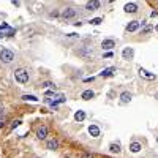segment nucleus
Returning <instances> with one entry per match:
<instances>
[{
	"instance_id": "nucleus-1",
	"label": "nucleus",
	"mask_w": 158,
	"mask_h": 158,
	"mask_svg": "<svg viewBox=\"0 0 158 158\" xmlns=\"http://www.w3.org/2000/svg\"><path fill=\"white\" fill-rule=\"evenodd\" d=\"M13 60H14V52L11 49H2L0 51V62H2V63L8 65Z\"/></svg>"
},
{
	"instance_id": "nucleus-2",
	"label": "nucleus",
	"mask_w": 158,
	"mask_h": 158,
	"mask_svg": "<svg viewBox=\"0 0 158 158\" xmlns=\"http://www.w3.org/2000/svg\"><path fill=\"white\" fill-rule=\"evenodd\" d=\"M14 79L19 84H25V82H29V73H27L24 68H18L14 71Z\"/></svg>"
},
{
	"instance_id": "nucleus-3",
	"label": "nucleus",
	"mask_w": 158,
	"mask_h": 158,
	"mask_svg": "<svg viewBox=\"0 0 158 158\" xmlns=\"http://www.w3.org/2000/svg\"><path fill=\"white\" fill-rule=\"evenodd\" d=\"M76 14H78V11L73 7H68V8H65L63 11H62V18L63 19H71V18H75Z\"/></svg>"
},
{
	"instance_id": "nucleus-4",
	"label": "nucleus",
	"mask_w": 158,
	"mask_h": 158,
	"mask_svg": "<svg viewBox=\"0 0 158 158\" xmlns=\"http://www.w3.org/2000/svg\"><path fill=\"white\" fill-rule=\"evenodd\" d=\"M101 48L106 49V51H111L112 48H116V41H114V40H111V38H106V40L101 41Z\"/></svg>"
},
{
	"instance_id": "nucleus-5",
	"label": "nucleus",
	"mask_w": 158,
	"mask_h": 158,
	"mask_svg": "<svg viewBox=\"0 0 158 158\" xmlns=\"http://www.w3.org/2000/svg\"><path fill=\"white\" fill-rule=\"evenodd\" d=\"M37 138L41 139V141L48 138V127L46 125H41V127L37 130Z\"/></svg>"
},
{
	"instance_id": "nucleus-6",
	"label": "nucleus",
	"mask_w": 158,
	"mask_h": 158,
	"mask_svg": "<svg viewBox=\"0 0 158 158\" xmlns=\"http://www.w3.org/2000/svg\"><path fill=\"white\" fill-rule=\"evenodd\" d=\"M122 57L123 59H125V60H131L133 57H134V49L133 48H125V49H123L122 51Z\"/></svg>"
},
{
	"instance_id": "nucleus-7",
	"label": "nucleus",
	"mask_w": 158,
	"mask_h": 158,
	"mask_svg": "<svg viewBox=\"0 0 158 158\" xmlns=\"http://www.w3.org/2000/svg\"><path fill=\"white\" fill-rule=\"evenodd\" d=\"M139 76H141V78H145V79H149V81H154V79H157L155 73H150V71L144 70V68H139Z\"/></svg>"
},
{
	"instance_id": "nucleus-8",
	"label": "nucleus",
	"mask_w": 158,
	"mask_h": 158,
	"mask_svg": "<svg viewBox=\"0 0 158 158\" xmlns=\"http://www.w3.org/2000/svg\"><path fill=\"white\" fill-rule=\"evenodd\" d=\"M89 134L92 138H98L101 131H100V127L98 125H95V123H92V125H89Z\"/></svg>"
},
{
	"instance_id": "nucleus-9",
	"label": "nucleus",
	"mask_w": 158,
	"mask_h": 158,
	"mask_svg": "<svg viewBox=\"0 0 158 158\" xmlns=\"http://www.w3.org/2000/svg\"><path fill=\"white\" fill-rule=\"evenodd\" d=\"M131 98H133V95L130 92H122L120 93V104H128L131 101Z\"/></svg>"
},
{
	"instance_id": "nucleus-10",
	"label": "nucleus",
	"mask_w": 158,
	"mask_h": 158,
	"mask_svg": "<svg viewBox=\"0 0 158 158\" xmlns=\"http://www.w3.org/2000/svg\"><path fill=\"white\" fill-rule=\"evenodd\" d=\"M101 7V2H98V0H95V2H87L86 3V10L87 11H95V10H98Z\"/></svg>"
},
{
	"instance_id": "nucleus-11",
	"label": "nucleus",
	"mask_w": 158,
	"mask_h": 158,
	"mask_svg": "<svg viewBox=\"0 0 158 158\" xmlns=\"http://www.w3.org/2000/svg\"><path fill=\"white\" fill-rule=\"evenodd\" d=\"M141 149H142V144L138 142V141H133V142L130 144V152H133V154H138V152H141Z\"/></svg>"
},
{
	"instance_id": "nucleus-12",
	"label": "nucleus",
	"mask_w": 158,
	"mask_h": 158,
	"mask_svg": "<svg viewBox=\"0 0 158 158\" xmlns=\"http://www.w3.org/2000/svg\"><path fill=\"white\" fill-rule=\"evenodd\" d=\"M123 10H125V13H136V11H138V5L133 3V2H130V3H125Z\"/></svg>"
},
{
	"instance_id": "nucleus-13",
	"label": "nucleus",
	"mask_w": 158,
	"mask_h": 158,
	"mask_svg": "<svg viewBox=\"0 0 158 158\" xmlns=\"http://www.w3.org/2000/svg\"><path fill=\"white\" fill-rule=\"evenodd\" d=\"M139 27H141V22H139V21H131V22L127 25V32H136Z\"/></svg>"
},
{
	"instance_id": "nucleus-14",
	"label": "nucleus",
	"mask_w": 158,
	"mask_h": 158,
	"mask_svg": "<svg viewBox=\"0 0 158 158\" xmlns=\"http://www.w3.org/2000/svg\"><path fill=\"white\" fill-rule=\"evenodd\" d=\"M46 149L49 150H57L59 149V141L57 139H49L46 142Z\"/></svg>"
},
{
	"instance_id": "nucleus-15",
	"label": "nucleus",
	"mask_w": 158,
	"mask_h": 158,
	"mask_svg": "<svg viewBox=\"0 0 158 158\" xmlns=\"http://www.w3.org/2000/svg\"><path fill=\"white\" fill-rule=\"evenodd\" d=\"M116 73V66H109V68H104L103 71L100 73V76H103V78H109V76H112Z\"/></svg>"
},
{
	"instance_id": "nucleus-16",
	"label": "nucleus",
	"mask_w": 158,
	"mask_h": 158,
	"mask_svg": "<svg viewBox=\"0 0 158 158\" xmlns=\"http://www.w3.org/2000/svg\"><path fill=\"white\" fill-rule=\"evenodd\" d=\"M95 97V92H93V90H84V92H82V95H81V98L82 100H86V101H89V100H92Z\"/></svg>"
},
{
	"instance_id": "nucleus-17",
	"label": "nucleus",
	"mask_w": 158,
	"mask_h": 158,
	"mask_svg": "<svg viewBox=\"0 0 158 158\" xmlns=\"http://www.w3.org/2000/svg\"><path fill=\"white\" fill-rule=\"evenodd\" d=\"M109 152L111 154H120V142H111L109 144Z\"/></svg>"
},
{
	"instance_id": "nucleus-18",
	"label": "nucleus",
	"mask_w": 158,
	"mask_h": 158,
	"mask_svg": "<svg viewBox=\"0 0 158 158\" xmlns=\"http://www.w3.org/2000/svg\"><path fill=\"white\" fill-rule=\"evenodd\" d=\"M84 118H86V112H84V111L79 109V111L75 112V120H76V122H82Z\"/></svg>"
},
{
	"instance_id": "nucleus-19",
	"label": "nucleus",
	"mask_w": 158,
	"mask_h": 158,
	"mask_svg": "<svg viewBox=\"0 0 158 158\" xmlns=\"http://www.w3.org/2000/svg\"><path fill=\"white\" fill-rule=\"evenodd\" d=\"M22 100L24 101H33V103H37L38 98L35 97V95H22Z\"/></svg>"
},
{
	"instance_id": "nucleus-20",
	"label": "nucleus",
	"mask_w": 158,
	"mask_h": 158,
	"mask_svg": "<svg viewBox=\"0 0 158 158\" xmlns=\"http://www.w3.org/2000/svg\"><path fill=\"white\" fill-rule=\"evenodd\" d=\"M101 22H103V18H93V19L89 21V24H92V25H100Z\"/></svg>"
},
{
	"instance_id": "nucleus-21",
	"label": "nucleus",
	"mask_w": 158,
	"mask_h": 158,
	"mask_svg": "<svg viewBox=\"0 0 158 158\" xmlns=\"http://www.w3.org/2000/svg\"><path fill=\"white\" fill-rule=\"evenodd\" d=\"M152 30H154V25H150V24L145 25L144 29H142V35H147V33H150Z\"/></svg>"
},
{
	"instance_id": "nucleus-22",
	"label": "nucleus",
	"mask_w": 158,
	"mask_h": 158,
	"mask_svg": "<svg viewBox=\"0 0 158 158\" xmlns=\"http://www.w3.org/2000/svg\"><path fill=\"white\" fill-rule=\"evenodd\" d=\"M43 87H44V89H52V90H55V84L48 81V82H43Z\"/></svg>"
},
{
	"instance_id": "nucleus-23",
	"label": "nucleus",
	"mask_w": 158,
	"mask_h": 158,
	"mask_svg": "<svg viewBox=\"0 0 158 158\" xmlns=\"http://www.w3.org/2000/svg\"><path fill=\"white\" fill-rule=\"evenodd\" d=\"M19 125H21V120H13V122H11V130L18 128Z\"/></svg>"
},
{
	"instance_id": "nucleus-24",
	"label": "nucleus",
	"mask_w": 158,
	"mask_h": 158,
	"mask_svg": "<svg viewBox=\"0 0 158 158\" xmlns=\"http://www.w3.org/2000/svg\"><path fill=\"white\" fill-rule=\"evenodd\" d=\"M81 158H95V155L90 154V152H84V154L81 155Z\"/></svg>"
},
{
	"instance_id": "nucleus-25",
	"label": "nucleus",
	"mask_w": 158,
	"mask_h": 158,
	"mask_svg": "<svg viewBox=\"0 0 158 158\" xmlns=\"http://www.w3.org/2000/svg\"><path fill=\"white\" fill-rule=\"evenodd\" d=\"M2 127H3V123H2V122H0V128H2Z\"/></svg>"
},
{
	"instance_id": "nucleus-26",
	"label": "nucleus",
	"mask_w": 158,
	"mask_h": 158,
	"mask_svg": "<svg viewBox=\"0 0 158 158\" xmlns=\"http://www.w3.org/2000/svg\"><path fill=\"white\" fill-rule=\"evenodd\" d=\"M157 32H158V25H157Z\"/></svg>"
},
{
	"instance_id": "nucleus-27",
	"label": "nucleus",
	"mask_w": 158,
	"mask_h": 158,
	"mask_svg": "<svg viewBox=\"0 0 158 158\" xmlns=\"http://www.w3.org/2000/svg\"><path fill=\"white\" fill-rule=\"evenodd\" d=\"M157 142H158V136H157Z\"/></svg>"
}]
</instances>
